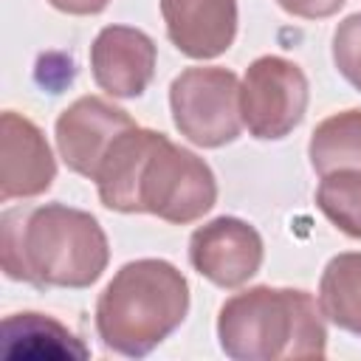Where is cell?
Returning <instances> with one entry per match:
<instances>
[{"mask_svg": "<svg viewBox=\"0 0 361 361\" xmlns=\"http://www.w3.org/2000/svg\"><path fill=\"white\" fill-rule=\"evenodd\" d=\"M93 180L107 209L178 226L200 220L217 200L214 172L200 155L138 124L116 138Z\"/></svg>", "mask_w": 361, "mask_h": 361, "instance_id": "cell-1", "label": "cell"}, {"mask_svg": "<svg viewBox=\"0 0 361 361\" xmlns=\"http://www.w3.org/2000/svg\"><path fill=\"white\" fill-rule=\"evenodd\" d=\"M0 257L8 279L34 288H87L104 274L110 245L90 212L45 203L3 212Z\"/></svg>", "mask_w": 361, "mask_h": 361, "instance_id": "cell-2", "label": "cell"}, {"mask_svg": "<svg viewBox=\"0 0 361 361\" xmlns=\"http://www.w3.org/2000/svg\"><path fill=\"white\" fill-rule=\"evenodd\" d=\"M217 338L234 361L324 358L327 327L319 302L302 288L257 285L223 302Z\"/></svg>", "mask_w": 361, "mask_h": 361, "instance_id": "cell-3", "label": "cell"}, {"mask_svg": "<svg viewBox=\"0 0 361 361\" xmlns=\"http://www.w3.org/2000/svg\"><path fill=\"white\" fill-rule=\"evenodd\" d=\"M189 310V282L166 259H135L116 271L96 302V330L107 350L141 358L152 353Z\"/></svg>", "mask_w": 361, "mask_h": 361, "instance_id": "cell-4", "label": "cell"}, {"mask_svg": "<svg viewBox=\"0 0 361 361\" xmlns=\"http://www.w3.org/2000/svg\"><path fill=\"white\" fill-rule=\"evenodd\" d=\"M169 107L178 133L206 149L231 144L243 130L240 79L228 68L180 71L169 85Z\"/></svg>", "mask_w": 361, "mask_h": 361, "instance_id": "cell-5", "label": "cell"}, {"mask_svg": "<svg viewBox=\"0 0 361 361\" xmlns=\"http://www.w3.org/2000/svg\"><path fill=\"white\" fill-rule=\"evenodd\" d=\"M307 76L285 56H257L240 82L243 124L259 141H276L293 133L307 110Z\"/></svg>", "mask_w": 361, "mask_h": 361, "instance_id": "cell-6", "label": "cell"}, {"mask_svg": "<svg viewBox=\"0 0 361 361\" xmlns=\"http://www.w3.org/2000/svg\"><path fill=\"white\" fill-rule=\"evenodd\" d=\"M135 121L127 110L116 107L102 96H82L65 107L56 118V149L65 166L76 175L96 178L104 155L118 135L133 130Z\"/></svg>", "mask_w": 361, "mask_h": 361, "instance_id": "cell-7", "label": "cell"}, {"mask_svg": "<svg viewBox=\"0 0 361 361\" xmlns=\"http://www.w3.org/2000/svg\"><path fill=\"white\" fill-rule=\"evenodd\" d=\"M189 262L212 285L240 288L262 265V237L240 217H214L192 231Z\"/></svg>", "mask_w": 361, "mask_h": 361, "instance_id": "cell-8", "label": "cell"}, {"mask_svg": "<svg viewBox=\"0 0 361 361\" xmlns=\"http://www.w3.org/2000/svg\"><path fill=\"white\" fill-rule=\"evenodd\" d=\"M158 48L149 34L133 25H107L90 45V71L96 85L113 99L141 96L155 76Z\"/></svg>", "mask_w": 361, "mask_h": 361, "instance_id": "cell-9", "label": "cell"}, {"mask_svg": "<svg viewBox=\"0 0 361 361\" xmlns=\"http://www.w3.org/2000/svg\"><path fill=\"white\" fill-rule=\"evenodd\" d=\"M54 178L56 161L42 130L31 118L6 110L0 116V200L37 197L51 189Z\"/></svg>", "mask_w": 361, "mask_h": 361, "instance_id": "cell-10", "label": "cell"}, {"mask_svg": "<svg viewBox=\"0 0 361 361\" xmlns=\"http://www.w3.org/2000/svg\"><path fill=\"white\" fill-rule=\"evenodd\" d=\"M169 42L189 59H214L237 37V0H161Z\"/></svg>", "mask_w": 361, "mask_h": 361, "instance_id": "cell-11", "label": "cell"}, {"mask_svg": "<svg viewBox=\"0 0 361 361\" xmlns=\"http://www.w3.org/2000/svg\"><path fill=\"white\" fill-rule=\"evenodd\" d=\"M3 350L8 358H87V347L45 313H11L3 319Z\"/></svg>", "mask_w": 361, "mask_h": 361, "instance_id": "cell-12", "label": "cell"}, {"mask_svg": "<svg viewBox=\"0 0 361 361\" xmlns=\"http://www.w3.org/2000/svg\"><path fill=\"white\" fill-rule=\"evenodd\" d=\"M319 307L336 327L361 336V254H336L319 279Z\"/></svg>", "mask_w": 361, "mask_h": 361, "instance_id": "cell-13", "label": "cell"}, {"mask_svg": "<svg viewBox=\"0 0 361 361\" xmlns=\"http://www.w3.org/2000/svg\"><path fill=\"white\" fill-rule=\"evenodd\" d=\"M310 166L319 175L330 172H361V110H341L316 124L307 144Z\"/></svg>", "mask_w": 361, "mask_h": 361, "instance_id": "cell-14", "label": "cell"}, {"mask_svg": "<svg viewBox=\"0 0 361 361\" xmlns=\"http://www.w3.org/2000/svg\"><path fill=\"white\" fill-rule=\"evenodd\" d=\"M316 206L347 237L361 240V172L344 169L322 175L316 189Z\"/></svg>", "mask_w": 361, "mask_h": 361, "instance_id": "cell-15", "label": "cell"}, {"mask_svg": "<svg viewBox=\"0 0 361 361\" xmlns=\"http://www.w3.org/2000/svg\"><path fill=\"white\" fill-rule=\"evenodd\" d=\"M333 62H336L338 73L355 90H361V11L350 14L347 20H341L336 25V34H333Z\"/></svg>", "mask_w": 361, "mask_h": 361, "instance_id": "cell-16", "label": "cell"}, {"mask_svg": "<svg viewBox=\"0 0 361 361\" xmlns=\"http://www.w3.org/2000/svg\"><path fill=\"white\" fill-rule=\"evenodd\" d=\"M279 8H285L288 14L293 17H302V20H322V17H330L336 14L347 0H276Z\"/></svg>", "mask_w": 361, "mask_h": 361, "instance_id": "cell-17", "label": "cell"}, {"mask_svg": "<svg viewBox=\"0 0 361 361\" xmlns=\"http://www.w3.org/2000/svg\"><path fill=\"white\" fill-rule=\"evenodd\" d=\"M56 11L65 14H76V17H87V14H99L107 8L110 0H48Z\"/></svg>", "mask_w": 361, "mask_h": 361, "instance_id": "cell-18", "label": "cell"}]
</instances>
